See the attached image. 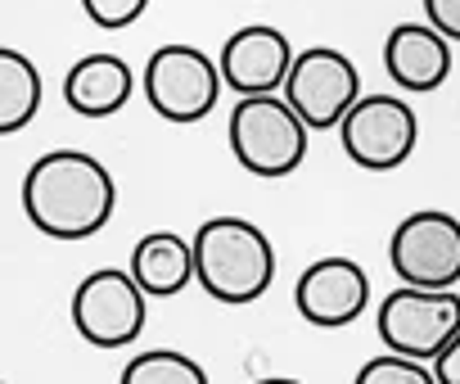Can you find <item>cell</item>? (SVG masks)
Masks as SVG:
<instances>
[{
    "mask_svg": "<svg viewBox=\"0 0 460 384\" xmlns=\"http://www.w3.org/2000/svg\"><path fill=\"white\" fill-rule=\"evenodd\" d=\"M118 209L113 172L86 149H50L23 176V213L50 240H91Z\"/></svg>",
    "mask_w": 460,
    "mask_h": 384,
    "instance_id": "obj_1",
    "label": "cell"
},
{
    "mask_svg": "<svg viewBox=\"0 0 460 384\" xmlns=\"http://www.w3.org/2000/svg\"><path fill=\"white\" fill-rule=\"evenodd\" d=\"M194 272L203 294L226 308L258 303L276 281L271 236L249 218H208L194 231Z\"/></svg>",
    "mask_w": 460,
    "mask_h": 384,
    "instance_id": "obj_2",
    "label": "cell"
},
{
    "mask_svg": "<svg viewBox=\"0 0 460 384\" xmlns=\"http://www.w3.org/2000/svg\"><path fill=\"white\" fill-rule=\"evenodd\" d=\"M226 140H230L235 163L249 176L285 181L289 172L303 167L312 127L298 118V109L285 100V91H276V95H240V104L230 109V122H226Z\"/></svg>",
    "mask_w": 460,
    "mask_h": 384,
    "instance_id": "obj_3",
    "label": "cell"
},
{
    "mask_svg": "<svg viewBox=\"0 0 460 384\" xmlns=\"http://www.w3.org/2000/svg\"><path fill=\"white\" fill-rule=\"evenodd\" d=\"M221 64H212L208 50L199 46H185V41H172V46H158L140 73V91L149 100V109L163 118V122H176V127H190V122H203L217 100H221Z\"/></svg>",
    "mask_w": 460,
    "mask_h": 384,
    "instance_id": "obj_4",
    "label": "cell"
},
{
    "mask_svg": "<svg viewBox=\"0 0 460 384\" xmlns=\"http://www.w3.org/2000/svg\"><path fill=\"white\" fill-rule=\"evenodd\" d=\"M375 330L388 353L433 362L460 335V290H415L402 285L379 303Z\"/></svg>",
    "mask_w": 460,
    "mask_h": 384,
    "instance_id": "obj_5",
    "label": "cell"
},
{
    "mask_svg": "<svg viewBox=\"0 0 460 384\" xmlns=\"http://www.w3.org/2000/svg\"><path fill=\"white\" fill-rule=\"evenodd\" d=\"M149 317V294L140 290V281L131 276V267H100L91 276H82V285L73 290V326L91 348H127L140 339Z\"/></svg>",
    "mask_w": 460,
    "mask_h": 384,
    "instance_id": "obj_6",
    "label": "cell"
},
{
    "mask_svg": "<svg viewBox=\"0 0 460 384\" xmlns=\"http://www.w3.org/2000/svg\"><path fill=\"white\" fill-rule=\"evenodd\" d=\"M388 263L402 285L456 290L460 285V218H451L442 209L402 218L388 240Z\"/></svg>",
    "mask_w": 460,
    "mask_h": 384,
    "instance_id": "obj_7",
    "label": "cell"
},
{
    "mask_svg": "<svg viewBox=\"0 0 460 384\" xmlns=\"http://www.w3.org/2000/svg\"><path fill=\"white\" fill-rule=\"evenodd\" d=\"M343 154L366 172L402 167L420 145V118L402 95H361L339 122Z\"/></svg>",
    "mask_w": 460,
    "mask_h": 384,
    "instance_id": "obj_8",
    "label": "cell"
},
{
    "mask_svg": "<svg viewBox=\"0 0 460 384\" xmlns=\"http://www.w3.org/2000/svg\"><path fill=\"white\" fill-rule=\"evenodd\" d=\"M285 100L298 109V118L312 131H330L348 118V109L361 100V73L357 64L334 50V46H312L298 50L289 82H285Z\"/></svg>",
    "mask_w": 460,
    "mask_h": 384,
    "instance_id": "obj_9",
    "label": "cell"
},
{
    "mask_svg": "<svg viewBox=\"0 0 460 384\" xmlns=\"http://www.w3.org/2000/svg\"><path fill=\"white\" fill-rule=\"evenodd\" d=\"M370 303V276L357 258H343V254H330V258H316L298 285H294V308L307 326H321V330H339V326H352Z\"/></svg>",
    "mask_w": 460,
    "mask_h": 384,
    "instance_id": "obj_10",
    "label": "cell"
},
{
    "mask_svg": "<svg viewBox=\"0 0 460 384\" xmlns=\"http://www.w3.org/2000/svg\"><path fill=\"white\" fill-rule=\"evenodd\" d=\"M294 59L298 55L280 28L249 23L235 37H226L217 64H221V77L235 95H276V91H285Z\"/></svg>",
    "mask_w": 460,
    "mask_h": 384,
    "instance_id": "obj_11",
    "label": "cell"
},
{
    "mask_svg": "<svg viewBox=\"0 0 460 384\" xmlns=\"http://www.w3.org/2000/svg\"><path fill=\"white\" fill-rule=\"evenodd\" d=\"M384 73L411 91L429 95L451 77V41L424 19V23H397L384 41Z\"/></svg>",
    "mask_w": 460,
    "mask_h": 384,
    "instance_id": "obj_12",
    "label": "cell"
},
{
    "mask_svg": "<svg viewBox=\"0 0 460 384\" xmlns=\"http://www.w3.org/2000/svg\"><path fill=\"white\" fill-rule=\"evenodd\" d=\"M136 95V73L122 55L95 50L64 73V104L77 118H113Z\"/></svg>",
    "mask_w": 460,
    "mask_h": 384,
    "instance_id": "obj_13",
    "label": "cell"
},
{
    "mask_svg": "<svg viewBox=\"0 0 460 384\" xmlns=\"http://www.w3.org/2000/svg\"><path fill=\"white\" fill-rule=\"evenodd\" d=\"M131 276L140 281V290L149 299L181 294L190 281H199V272H194V240H185L176 231L140 236L136 249H131Z\"/></svg>",
    "mask_w": 460,
    "mask_h": 384,
    "instance_id": "obj_14",
    "label": "cell"
},
{
    "mask_svg": "<svg viewBox=\"0 0 460 384\" xmlns=\"http://www.w3.org/2000/svg\"><path fill=\"white\" fill-rule=\"evenodd\" d=\"M41 68L23 50L0 46V131H23L41 113Z\"/></svg>",
    "mask_w": 460,
    "mask_h": 384,
    "instance_id": "obj_15",
    "label": "cell"
},
{
    "mask_svg": "<svg viewBox=\"0 0 460 384\" xmlns=\"http://www.w3.org/2000/svg\"><path fill=\"white\" fill-rule=\"evenodd\" d=\"M118 384H208V371L176 348H149L122 366Z\"/></svg>",
    "mask_w": 460,
    "mask_h": 384,
    "instance_id": "obj_16",
    "label": "cell"
},
{
    "mask_svg": "<svg viewBox=\"0 0 460 384\" xmlns=\"http://www.w3.org/2000/svg\"><path fill=\"white\" fill-rule=\"evenodd\" d=\"M352 384H442V380H438L433 362H415V357H402V353H379V357L361 362Z\"/></svg>",
    "mask_w": 460,
    "mask_h": 384,
    "instance_id": "obj_17",
    "label": "cell"
},
{
    "mask_svg": "<svg viewBox=\"0 0 460 384\" xmlns=\"http://www.w3.org/2000/svg\"><path fill=\"white\" fill-rule=\"evenodd\" d=\"M82 10H86V19H91L95 28L122 32V28H131V23L149 10V0H82Z\"/></svg>",
    "mask_w": 460,
    "mask_h": 384,
    "instance_id": "obj_18",
    "label": "cell"
},
{
    "mask_svg": "<svg viewBox=\"0 0 460 384\" xmlns=\"http://www.w3.org/2000/svg\"><path fill=\"white\" fill-rule=\"evenodd\" d=\"M424 19L447 41H460V0H424Z\"/></svg>",
    "mask_w": 460,
    "mask_h": 384,
    "instance_id": "obj_19",
    "label": "cell"
},
{
    "mask_svg": "<svg viewBox=\"0 0 460 384\" xmlns=\"http://www.w3.org/2000/svg\"><path fill=\"white\" fill-rule=\"evenodd\" d=\"M433 371H438L442 384H460V335L433 357Z\"/></svg>",
    "mask_w": 460,
    "mask_h": 384,
    "instance_id": "obj_20",
    "label": "cell"
},
{
    "mask_svg": "<svg viewBox=\"0 0 460 384\" xmlns=\"http://www.w3.org/2000/svg\"><path fill=\"white\" fill-rule=\"evenodd\" d=\"M253 384H303V380H294V375H267V380H253Z\"/></svg>",
    "mask_w": 460,
    "mask_h": 384,
    "instance_id": "obj_21",
    "label": "cell"
}]
</instances>
